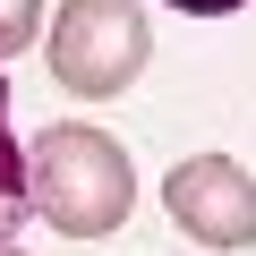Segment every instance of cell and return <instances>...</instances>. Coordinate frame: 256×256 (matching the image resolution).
<instances>
[{"instance_id": "6da1fadb", "label": "cell", "mask_w": 256, "mask_h": 256, "mask_svg": "<svg viewBox=\"0 0 256 256\" xmlns=\"http://www.w3.org/2000/svg\"><path fill=\"white\" fill-rule=\"evenodd\" d=\"M34 205H43V222L68 230V239L120 230L128 205H137V171H128L120 137H102V128H86V120L43 128V146H34Z\"/></svg>"}, {"instance_id": "3957f363", "label": "cell", "mask_w": 256, "mask_h": 256, "mask_svg": "<svg viewBox=\"0 0 256 256\" xmlns=\"http://www.w3.org/2000/svg\"><path fill=\"white\" fill-rule=\"evenodd\" d=\"M162 205H171V222H180L196 248H222V256L256 248V180H248L230 154H188V162L162 180Z\"/></svg>"}, {"instance_id": "7a4b0ae2", "label": "cell", "mask_w": 256, "mask_h": 256, "mask_svg": "<svg viewBox=\"0 0 256 256\" xmlns=\"http://www.w3.org/2000/svg\"><path fill=\"white\" fill-rule=\"evenodd\" d=\"M146 52H154V34H146L137 0H60V18H52V77L86 102L137 86Z\"/></svg>"}, {"instance_id": "8992f818", "label": "cell", "mask_w": 256, "mask_h": 256, "mask_svg": "<svg viewBox=\"0 0 256 256\" xmlns=\"http://www.w3.org/2000/svg\"><path fill=\"white\" fill-rule=\"evenodd\" d=\"M171 9H188V18H230V9H248V0H171Z\"/></svg>"}, {"instance_id": "52a82bcc", "label": "cell", "mask_w": 256, "mask_h": 256, "mask_svg": "<svg viewBox=\"0 0 256 256\" xmlns=\"http://www.w3.org/2000/svg\"><path fill=\"white\" fill-rule=\"evenodd\" d=\"M0 256H26V248H0Z\"/></svg>"}, {"instance_id": "277c9868", "label": "cell", "mask_w": 256, "mask_h": 256, "mask_svg": "<svg viewBox=\"0 0 256 256\" xmlns=\"http://www.w3.org/2000/svg\"><path fill=\"white\" fill-rule=\"evenodd\" d=\"M34 214V162L18 154V137H9V86H0V248H9V230Z\"/></svg>"}, {"instance_id": "5b68a950", "label": "cell", "mask_w": 256, "mask_h": 256, "mask_svg": "<svg viewBox=\"0 0 256 256\" xmlns=\"http://www.w3.org/2000/svg\"><path fill=\"white\" fill-rule=\"evenodd\" d=\"M34 34H43V0H0V60L26 52Z\"/></svg>"}]
</instances>
